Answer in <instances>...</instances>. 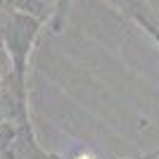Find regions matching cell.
I'll list each match as a JSON object with an SVG mask.
<instances>
[{
    "instance_id": "cell-6",
    "label": "cell",
    "mask_w": 159,
    "mask_h": 159,
    "mask_svg": "<svg viewBox=\"0 0 159 159\" xmlns=\"http://www.w3.org/2000/svg\"><path fill=\"white\" fill-rule=\"evenodd\" d=\"M150 36H152V38H154V40H157V45H159V29H154V31H152V33H150Z\"/></svg>"
},
{
    "instance_id": "cell-4",
    "label": "cell",
    "mask_w": 159,
    "mask_h": 159,
    "mask_svg": "<svg viewBox=\"0 0 159 159\" xmlns=\"http://www.w3.org/2000/svg\"><path fill=\"white\" fill-rule=\"evenodd\" d=\"M69 5H71V0H57V7H55V21H52L55 31H60V29H62V21H64L66 12H69Z\"/></svg>"
},
{
    "instance_id": "cell-5",
    "label": "cell",
    "mask_w": 159,
    "mask_h": 159,
    "mask_svg": "<svg viewBox=\"0 0 159 159\" xmlns=\"http://www.w3.org/2000/svg\"><path fill=\"white\" fill-rule=\"evenodd\" d=\"M74 159H95V157H93L90 152H81V154H76Z\"/></svg>"
},
{
    "instance_id": "cell-3",
    "label": "cell",
    "mask_w": 159,
    "mask_h": 159,
    "mask_svg": "<svg viewBox=\"0 0 159 159\" xmlns=\"http://www.w3.org/2000/svg\"><path fill=\"white\" fill-rule=\"evenodd\" d=\"M10 7L43 21V19H48V14H55L57 0H10Z\"/></svg>"
},
{
    "instance_id": "cell-1",
    "label": "cell",
    "mask_w": 159,
    "mask_h": 159,
    "mask_svg": "<svg viewBox=\"0 0 159 159\" xmlns=\"http://www.w3.org/2000/svg\"><path fill=\"white\" fill-rule=\"evenodd\" d=\"M38 29L40 21L31 14H24L10 5L0 10V38H2V45L12 62L14 88L19 90L24 102H26V62L33 40L38 36Z\"/></svg>"
},
{
    "instance_id": "cell-2",
    "label": "cell",
    "mask_w": 159,
    "mask_h": 159,
    "mask_svg": "<svg viewBox=\"0 0 159 159\" xmlns=\"http://www.w3.org/2000/svg\"><path fill=\"white\" fill-rule=\"evenodd\" d=\"M114 2L119 7H124V12H128L138 24H143L147 29V33H152L154 29H159L152 21V10H150V5H147L145 0H114Z\"/></svg>"
}]
</instances>
